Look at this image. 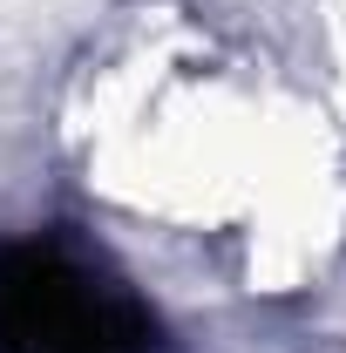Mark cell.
<instances>
[{
    "instance_id": "obj_1",
    "label": "cell",
    "mask_w": 346,
    "mask_h": 353,
    "mask_svg": "<svg viewBox=\"0 0 346 353\" xmlns=\"http://www.w3.org/2000/svg\"><path fill=\"white\" fill-rule=\"evenodd\" d=\"M156 326L123 285L54 245H0V353H150Z\"/></svg>"
}]
</instances>
